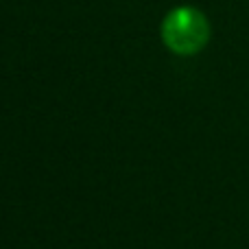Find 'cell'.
Listing matches in <instances>:
<instances>
[{"instance_id": "6da1fadb", "label": "cell", "mask_w": 249, "mask_h": 249, "mask_svg": "<svg viewBox=\"0 0 249 249\" xmlns=\"http://www.w3.org/2000/svg\"><path fill=\"white\" fill-rule=\"evenodd\" d=\"M162 39L177 55H195L210 39V24L195 7H177L164 18Z\"/></svg>"}]
</instances>
